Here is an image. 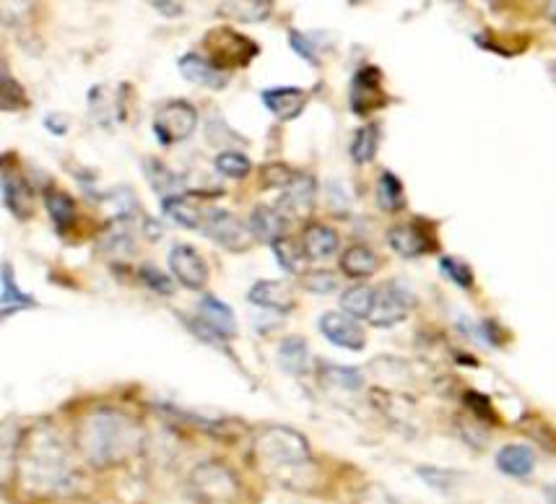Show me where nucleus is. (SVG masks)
<instances>
[{
	"instance_id": "nucleus-37",
	"label": "nucleus",
	"mask_w": 556,
	"mask_h": 504,
	"mask_svg": "<svg viewBox=\"0 0 556 504\" xmlns=\"http://www.w3.org/2000/svg\"><path fill=\"white\" fill-rule=\"evenodd\" d=\"M463 403H466L468 411H471L481 424H497V411H494L489 395L479 393V390H468V393L463 395Z\"/></svg>"
},
{
	"instance_id": "nucleus-4",
	"label": "nucleus",
	"mask_w": 556,
	"mask_h": 504,
	"mask_svg": "<svg viewBox=\"0 0 556 504\" xmlns=\"http://www.w3.org/2000/svg\"><path fill=\"white\" fill-rule=\"evenodd\" d=\"M188 489L201 504H237L242 494V484L237 473L221 463V460H206L190 471Z\"/></svg>"
},
{
	"instance_id": "nucleus-36",
	"label": "nucleus",
	"mask_w": 556,
	"mask_h": 504,
	"mask_svg": "<svg viewBox=\"0 0 556 504\" xmlns=\"http://www.w3.org/2000/svg\"><path fill=\"white\" fill-rule=\"evenodd\" d=\"M440 271L445 273V276L450 278L455 286H460V289H473V281H476V276H473V268L466 263V260L453 258V255H442Z\"/></svg>"
},
{
	"instance_id": "nucleus-20",
	"label": "nucleus",
	"mask_w": 556,
	"mask_h": 504,
	"mask_svg": "<svg viewBox=\"0 0 556 504\" xmlns=\"http://www.w3.org/2000/svg\"><path fill=\"white\" fill-rule=\"evenodd\" d=\"M286 224H289V219L278 208L271 206H255L253 214H250V221H247V227H250L255 240L268 242V245L286 237Z\"/></svg>"
},
{
	"instance_id": "nucleus-29",
	"label": "nucleus",
	"mask_w": 556,
	"mask_h": 504,
	"mask_svg": "<svg viewBox=\"0 0 556 504\" xmlns=\"http://www.w3.org/2000/svg\"><path fill=\"white\" fill-rule=\"evenodd\" d=\"M317 377L328 388L346 390V393H356V390L364 388V375L354 367H338V364L323 362L317 367Z\"/></svg>"
},
{
	"instance_id": "nucleus-18",
	"label": "nucleus",
	"mask_w": 556,
	"mask_h": 504,
	"mask_svg": "<svg viewBox=\"0 0 556 504\" xmlns=\"http://www.w3.org/2000/svg\"><path fill=\"white\" fill-rule=\"evenodd\" d=\"M0 188H3V203H6L8 214H13L16 219L26 221L32 219L34 214V193L29 188V182L24 177L13 175L11 169H3V180H0Z\"/></svg>"
},
{
	"instance_id": "nucleus-2",
	"label": "nucleus",
	"mask_w": 556,
	"mask_h": 504,
	"mask_svg": "<svg viewBox=\"0 0 556 504\" xmlns=\"http://www.w3.org/2000/svg\"><path fill=\"white\" fill-rule=\"evenodd\" d=\"M253 463L268 481L304 492L315 484L317 463L310 442L291 427H263L253 440Z\"/></svg>"
},
{
	"instance_id": "nucleus-5",
	"label": "nucleus",
	"mask_w": 556,
	"mask_h": 504,
	"mask_svg": "<svg viewBox=\"0 0 556 504\" xmlns=\"http://www.w3.org/2000/svg\"><path fill=\"white\" fill-rule=\"evenodd\" d=\"M203 47L208 50V60L224 73L250 65L260 50L258 42H253L245 34L234 32L232 26H216V29H211L203 37Z\"/></svg>"
},
{
	"instance_id": "nucleus-28",
	"label": "nucleus",
	"mask_w": 556,
	"mask_h": 504,
	"mask_svg": "<svg viewBox=\"0 0 556 504\" xmlns=\"http://www.w3.org/2000/svg\"><path fill=\"white\" fill-rule=\"evenodd\" d=\"M45 206L58 232H68V229L76 224V216H78L76 201H73L68 193H63V190H47Z\"/></svg>"
},
{
	"instance_id": "nucleus-11",
	"label": "nucleus",
	"mask_w": 556,
	"mask_h": 504,
	"mask_svg": "<svg viewBox=\"0 0 556 504\" xmlns=\"http://www.w3.org/2000/svg\"><path fill=\"white\" fill-rule=\"evenodd\" d=\"M390 250L398 252L401 258L414 260L434 250L432 224L427 221H408V224H395L388 229Z\"/></svg>"
},
{
	"instance_id": "nucleus-8",
	"label": "nucleus",
	"mask_w": 556,
	"mask_h": 504,
	"mask_svg": "<svg viewBox=\"0 0 556 504\" xmlns=\"http://www.w3.org/2000/svg\"><path fill=\"white\" fill-rule=\"evenodd\" d=\"M201 232L229 252H247L255 240L245 221L237 219L227 208H208Z\"/></svg>"
},
{
	"instance_id": "nucleus-39",
	"label": "nucleus",
	"mask_w": 556,
	"mask_h": 504,
	"mask_svg": "<svg viewBox=\"0 0 556 504\" xmlns=\"http://www.w3.org/2000/svg\"><path fill=\"white\" fill-rule=\"evenodd\" d=\"M138 278L143 281V286H149V289H154L156 294H164V297H169V294L175 291L172 278H169L167 273L159 271V268L151 263H143L141 268H138Z\"/></svg>"
},
{
	"instance_id": "nucleus-47",
	"label": "nucleus",
	"mask_w": 556,
	"mask_h": 504,
	"mask_svg": "<svg viewBox=\"0 0 556 504\" xmlns=\"http://www.w3.org/2000/svg\"><path fill=\"white\" fill-rule=\"evenodd\" d=\"M544 494H546V502H549V504H556V481H551V484L546 486Z\"/></svg>"
},
{
	"instance_id": "nucleus-10",
	"label": "nucleus",
	"mask_w": 556,
	"mask_h": 504,
	"mask_svg": "<svg viewBox=\"0 0 556 504\" xmlns=\"http://www.w3.org/2000/svg\"><path fill=\"white\" fill-rule=\"evenodd\" d=\"M169 271L177 284L190 291H201L208 284V263L193 245H175L169 250Z\"/></svg>"
},
{
	"instance_id": "nucleus-46",
	"label": "nucleus",
	"mask_w": 556,
	"mask_h": 504,
	"mask_svg": "<svg viewBox=\"0 0 556 504\" xmlns=\"http://www.w3.org/2000/svg\"><path fill=\"white\" fill-rule=\"evenodd\" d=\"M481 333H484V338L492 346H502V330H499V325L494 323V320H484L481 323Z\"/></svg>"
},
{
	"instance_id": "nucleus-40",
	"label": "nucleus",
	"mask_w": 556,
	"mask_h": 504,
	"mask_svg": "<svg viewBox=\"0 0 556 504\" xmlns=\"http://www.w3.org/2000/svg\"><path fill=\"white\" fill-rule=\"evenodd\" d=\"M302 286L307 291H315V294H330V291L338 289V276L330 271H315V273H304Z\"/></svg>"
},
{
	"instance_id": "nucleus-3",
	"label": "nucleus",
	"mask_w": 556,
	"mask_h": 504,
	"mask_svg": "<svg viewBox=\"0 0 556 504\" xmlns=\"http://www.w3.org/2000/svg\"><path fill=\"white\" fill-rule=\"evenodd\" d=\"M76 442L89 466L112 468L141 450L143 429L138 427L136 419H130L123 411L97 408L81 421Z\"/></svg>"
},
{
	"instance_id": "nucleus-44",
	"label": "nucleus",
	"mask_w": 556,
	"mask_h": 504,
	"mask_svg": "<svg viewBox=\"0 0 556 504\" xmlns=\"http://www.w3.org/2000/svg\"><path fill=\"white\" fill-rule=\"evenodd\" d=\"M45 128L50 130L52 136H65L68 133V120L63 115H58V112H52V115L45 117Z\"/></svg>"
},
{
	"instance_id": "nucleus-41",
	"label": "nucleus",
	"mask_w": 556,
	"mask_h": 504,
	"mask_svg": "<svg viewBox=\"0 0 556 504\" xmlns=\"http://www.w3.org/2000/svg\"><path fill=\"white\" fill-rule=\"evenodd\" d=\"M416 473H419L421 479L427 481L432 489H437V492H450V489H453V481L458 479V473L440 471V468H432V466L416 468Z\"/></svg>"
},
{
	"instance_id": "nucleus-43",
	"label": "nucleus",
	"mask_w": 556,
	"mask_h": 504,
	"mask_svg": "<svg viewBox=\"0 0 556 504\" xmlns=\"http://www.w3.org/2000/svg\"><path fill=\"white\" fill-rule=\"evenodd\" d=\"M359 504H403L388 492V489H382V486H369L359 494Z\"/></svg>"
},
{
	"instance_id": "nucleus-31",
	"label": "nucleus",
	"mask_w": 556,
	"mask_h": 504,
	"mask_svg": "<svg viewBox=\"0 0 556 504\" xmlns=\"http://www.w3.org/2000/svg\"><path fill=\"white\" fill-rule=\"evenodd\" d=\"M380 149V125L367 123L356 130L351 138V159L354 164H369Z\"/></svg>"
},
{
	"instance_id": "nucleus-26",
	"label": "nucleus",
	"mask_w": 556,
	"mask_h": 504,
	"mask_svg": "<svg viewBox=\"0 0 556 504\" xmlns=\"http://www.w3.org/2000/svg\"><path fill=\"white\" fill-rule=\"evenodd\" d=\"M219 13L242 24H260L273 13V3L271 0H229V3H219Z\"/></svg>"
},
{
	"instance_id": "nucleus-15",
	"label": "nucleus",
	"mask_w": 556,
	"mask_h": 504,
	"mask_svg": "<svg viewBox=\"0 0 556 504\" xmlns=\"http://www.w3.org/2000/svg\"><path fill=\"white\" fill-rule=\"evenodd\" d=\"M177 68H180L182 78L190 81V84H198L203 89H224L229 84V73H224L221 68H216L206 55H198V52H188L177 60Z\"/></svg>"
},
{
	"instance_id": "nucleus-25",
	"label": "nucleus",
	"mask_w": 556,
	"mask_h": 504,
	"mask_svg": "<svg viewBox=\"0 0 556 504\" xmlns=\"http://www.w3.org/2000/svg\"><path fill=\"white\" fill-rule=\"evenodd\" d=\"M380 268L377 252L367 245H351L341 255V271L349 278H369L375 276Z\"/></svg>"
},
{
	"instance_id": "nucleus-32",
	"label": "nucleus",
	"mask_w": 556,
	"mask_h": 504,
	"mask_svg": "<svg viewBox=\"0 0 556 504\" xmlns=\"http://www.w3.org/2000/svg\"><path fill=\"white\" fill-rule=\"evenodd\" d=\"M143 172L149 177L151 190L162 195V198L177 195V190H180V177H177L167 164L159 162V159H146V162H143Z\"/></svg>"
},
{
	"instance_id": "nucleus-24",
	"label": "nucleus",
	"mask_w": 556,
	"mask_h": 504,
	"mask_svg": "<svg viewBox=\"0 0 556 504\" xmlns=\"http://www.w3.org/2000/svg\"><path fill=\"white\" fill-rule=\"evenodd\" d=\"M278 364H281V369H284L286 375H307V372H310V349H307V341H304L302 336L286 338V341L278 346Z\"/></svg>"
},
{
	"instance_id": "nucleus-16",
	"label": "nucleus",
	"mask_w": 556,
	"mask_h": 504,
	"mask_svg": "<svg viewBox=\"0 0 556 504\" xmlns=\"http://www.w3.org/2000/svg\"><path fill=\"white\" fill-rule=\"evenodd\" d=\"M198 320L206 325L214 336H219L221 341L237 336V317L234 310L227 302H221L214 294H206V297L198 302Z\"/></svg>"
},
{
	"instance_id": "nucleus-33",
	"label": "nucleus",
	"mask_w": 556,
	"mask_h": 504,
	"mask_svg": "<svg viewBox=\"0 0 556 504\" xmlns=\"http://www.w3.org/2000/svg\"><path fill=\"white\" fill-rule=\"evenodd\" d=\"M214 167L219 175L232 177V180H245L253 172V162L242 151H221L214 159Z\"/></svg>"
},
{
	"instance_id": "nucleus-9",
	"label": "nucleus",
	"mask_w": 556,
	"mask_h": 504,
	"mask_svg": "<svg viewBox=\"0 0 556 504\" xmlns=\"http://www.w3.org/2000/svg\"><path fill=\"white\" fill-rule=\"evenodd\" d=\"M349 104H351V112L359 117L372 115V112L382 110V107L388 104L385 89H382L380 68H375V65H362V68L354 73Z\"/></svg>"
},
{
	"instance_id": "nucleus-45",
	"label": "nucleus",
	"mask_w": 556,
	"mask_h": 504,
	"mask_svg": "<svg viewBox=\"0 0 556 504\" xmlns=\"http://www.w3.org/2000/svg\"><path fill=\"white\" fill-rule=\"evenodd\" d=\"M151 8L162 13V16H169V19H180L182 13H185V6L182 3H164V0H154Z\"/></svg>"
},
{
	"instance_id": "nucleus-13",
	"label": "nucleus",
	"mask_w": 556,
	"mask_h": 504,
	"mask_svg": "<svg viewBox=\"0 0 556 504\" xmlns=\"http://www.w3.org/2000/svg\"><path fill=\"white\" fill-rule=\"evenodd\" d=\"M315 195H317V182L310 175H297L289 188L281 193L278 198V211L286 219H307L315 208Z\"/></svg>"
},
{
	"instance_id": "nucleus-22",
	"label": "nucleus",
	"mask_w": 556,
	"mask_h": 504,
	"mask_svg": "<svg viewBox=\"0 0 556 504\" xmlns=\"http://www.w3.org/2000/svg\"><path fill=\"white\" fill-rule=\"evenodd\" d=\"M497 468L512 479H528L536 471V453L533 447L512 442L497 453Z\"/></svg>"
},
{
	"instance_id": "nucleus-12",
	"label": "nucleus",
	"mask_w": 556,
	"mask_h": 504,
	"mask_svg": "<svg viewBox=\"0 0 556 504\" xmlns=\"http://www.w3.org/2000/svg\"><path fill=\"white\" fill-rule=\"evenodd\" d=\"M317 328L333 346H341L346 351H362L367 346V336H364L362 325L356 323L354 317L346 315V312H323L320 320H317Z\"/></svg>"
},
{
	"instance_id": "nucleus-7",
	"label": "nucleus",
	"mask_w": 556,
	"mask_h": 504,
	"mask_svg": "<svg viewBox=\"0 0 556 504\" xmlns=\"http://www.w3.org/2000/svg\"><path fill=\"white\" fill-rule=\"evenodd\" d=\"M416 307V294L403 281L390 278L375 289V310L369 315V323L375 328H393L403 323Z\"/></svg>"
},
{
	"instance_id": "nucleus-38",
	"label": "nucleus",
	"mask_w": 556,
	"mask_h": 504,
	"mask_svg": "<svg viewBox=\"0 0 556 504\" xmlns=\"http://www.w3.org/2000/svg\"><path fill=\"white\" fill-rule=\"evenodd\" d=\"M294 177H297V172L281 162L266 164V167L260 169V185H263V188H284L286 190L291 182H294Z\"/></svg>"
},
{
	"instance_id": "nucleus-42",
	"label": "nucleus",
	"mask_w": 556,
	"mask_h": 504,
	"mask_svg": "<svg viewBox=\"0 0 556 504\" xmlns=\"http://www.w3.org/2000/svg\"><path fill=\"white\" fill-rule=\"evenodd\" d=\"M289 45H291V50L297 52L302 60H307V63H312V65H320V55H317L315 42H312V39L307 37L304 32H299V29H291Z\"/></svg>"
},
{
	"instance_id": "nucleus-48",
	"label": "nucleus",
	"mask_w": 556,
	"mask_h": 504,
	"mask_svg": "<svg viewBox=\"0 0 556 504\" xmlns=\"http://www.w3.org/2000/svg\"><path fill=\"white\" fill-rule=\"evenodd\" d=\"M546 16H549L551 24L556 26V0H554V3H549V6H546Z\"/></svg>"
},
{
	"instance_id": "nucleus-1",
	"label": "nucleus",
	"mask_w": 556,
	"mask_h": 504,
	"mask_svg": "<svg viewBox=\"0 0 556 504\" xmlns=\"http://www.w3.org/2000/svg\"><path fill=\"white\" fill-rule=\"evenodd\" d=\"M19 476L26 492L39 497H68L78 492V471L52 429H29L19 447Z\"/></svg>"
},
{
	"instance_id": "nucleus-6",
	"label": "nucleus",
	"mask_w": 556,
	"mask_h": 504,
	"mask_svg": "<svg viewBox=\"0 0 556 504\" xmlns=\"http://www.w3.org/2000/svg\"><path fill=\"white\" fill-rule=\"evenodd\" d=\"M154 136L162 146H175L190 138L198 128V110L188 99H169L154 115Z\"/></svg>"
},
{
	"instance_id": "nucleus-21",
	"label": "nucleus",
	"mask_w": 556,
	"mask_h": 504,
	"mask_svg": "<svg viewBox=\"0 0 556 504\" xmlns=\"http://www.w3.org/2000/svg\"><path fill=\"white\" fill-rule=\"evenodd\" d=\"M338 247H341V237L328 224H310L304 229L302 250L307 260H330L338 252Z\"/></svg>"
},
{
	"instance_id": "nucleus-27",
	"label": "nucleus",
	"mask_w": 556,
	"mask_h": 504,
	"mask_svg": "<svg viewBox=\"0 0 556 504\" xmlns=\"http://www.w3.org/2000/svg\"><path fill=\"white\" fill-rule=\"evenodd\" d=\"M377 206L388 214H398L406 208V190H403L401 177L393 175L390 169L380 172L377 177Z\"/></svg>"
},
{
	"instance_id": "nucleus-23",
	"label": "nucleus",
	"mask_w": 556,
	"mask_h": 504,
	"mask_svg": "<svg viewBox=\"0 0 556 504\" xmlns=\"http://www.w3.org/2000/svg\"><path fill=\"white\" fill-rule=\"evenodd\" d=\"M0 291H3V294H0V312H3V320H8V317H13L21 310H34V307H37V299H34L32 294L21 291L19 284H16L11 263H3V286H0Z\"/></svg>"
},
{
	"instance_id": "nucleus-14",
	"label": "nucleus",
	"mask_w": 556,
	"mask_h": 504,
	"mask_svg": "<svg viewBox=\"0 0 556 504\" xmlns=\"http://www.w3.org/2000/svg\"><path fill=\"white\" fill-rule=\"evenodd\" d=\"M260 99H263L266 110L271 112L276 120L289 123V120L302 115V110L307 107V102H310V94L304 89H299V86H273V89L263 91Z\"/></svg>"
},
{
	"instance_id": "nucleus-17",
	"label": "nucleus",
	"mask_w": 556,
	"mask_h": 504,
	"mask_svg": "<svg viewBox=\"0 0 556 504\" xmlns=\"http://www.w3.org/2000/svg\"><path fill=\"white\" fill-rule=\"evenodd\" d=\"M247 299H250V304H255V307H263V310L271 312H284V315L297 307L294 294H291V286L284 284V281H268V278L250 286Z\"/></svg>"
},
{
	"instance_id": "nucleus-35",
	"label": "nucleus",
	"mask_w": 556,
	"mask_h": 504,
	"mask_svg": "<svg viewBox=\"0 0 556 504\" xmlns=\"http://www.w3.org/2000/svg\"><path fill=\"white\" fill-rule=\"evenodd\" d=\"M0 84H3V94H0V107L6 112H19L29 107V99H26V91L24 86L11 76V73H3L0 78Z\"/></svg>"
},
{
	"instance_id": "nucleus-34",
	"label": "nucleus",
	"mask_w": 556,
	"mask_h": 504,
	"mask_svg": "<svg viewBox=\"0 0 556 504\" xmlns=\"http://www.w3.org/2000/svg\"><path fill=\"white\" fill-rule=\"evenodd\" d=\"M273 255H276L278 265L284 268L286 273H302L304 268V250L297 245L294 240H289V237H281L278 242H273Z\"/></svg>"
},
{
	"instance_id": "nucleus-19",
	"label": "nucleus",
	"mask_w": 556,
	"mask_h": 504,
	"mask_svg": "<svg viewBox=\"0 0 556 504\" xmlns=\"http://www.w3.org/2000/svg\"><path fill=\"white\" fill-rule=\"evenodd\" d=\"M162 211L164 216L180 224L185 229H193V232H201L203 221H206L208 208H203L201 203L193 201L190 195H169V198H162Z\"/></svg>"
},
{
	"instance_id": "nucleus-30",
	"label": "nucleus",
	"mask_w": 556,
	"mask_h": 504,
	"mask_svg": "<svg viewBox=\"0 0 556 504\" xmlns=\"http://www.w3.org/2000/svg\"><path fill=\"white\" fill-rule=\"evenodd\" d=\"M341 310L354 320H369L375 310V289L367 284H356L341 294Z\"/></svg>"
}]
</instances>
